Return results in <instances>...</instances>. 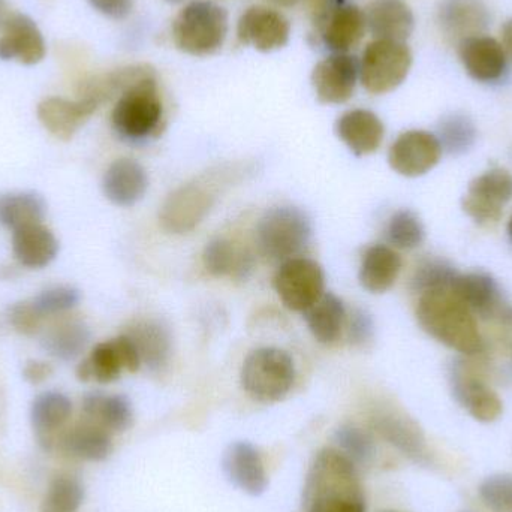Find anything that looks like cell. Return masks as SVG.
I'll return each instance as SVG.
<instances>
[{
  "label": "cell",
  "instance_id": "obj_1",
  "mask_svg": "<svg viewBox=\"0 0 512 512\" xmlns=\"http://www.w3.org/2000/svg\"><path fill=\"white\" fill-rule=\"evenodd\" d=\"M417 319L430 337L453 351L469 357L483 351V336L474 313L451 289L421 294Z\"/></svg>",
  "mask_w": 512,
  "mask_h": 512
},
{
  "label": "cell",
  "instance_id": "obj_2",
  "mask_svg": "<svg viewBox=\"0 0 512 512\" xmlns=\"http://www.w3.org/2000/svg\"><path fill=\"white\" fill-rule=\"evenodd\" d=\"M164 105L156 74L135 83L117 98L111 113L114 131L129 143H141L161 132Z\"/></svg>",
  "mask_w": 512,
  "mask_h": 512
},
{
  "label": "cell",
  "instance_id": "obj_3",
  "mask_svg": "<svg viewBox=\"0 0 512 512\" xmlns=\"http://www.w3.org/2000/svg\"><path fill=\"white\" fill-rule=\"evenodd\" d=\"M228 27V12L222 6L209 0H195L174 18V45L191 56H212L224 47Z\"/></svg>",
  "mask_w": 512,
  "mask_h": 512
},
{
  "label": "cell",
  "instance_id": "obj_4",
  "mask_svg": "<svg viewBox=\"0 0 512 512\" xmlns=\"http://www.w3.org/2000/svg\"><path fill=\"white\" fill-rule=\"evenodd\" d=\"M312 236L309 216L298 207H273L256 227L259 252L271 261H288L300 254Z\"/></svg>",
  "mask_w": 512,
  "mask_h": 512
},
{
  "label": "cell",
  "instance_id": "obj_5",
  "mask_svg": "<svg viewBox=\"0 0 512 512\" xmlns=\"http://www.w3.org/2000/svg\"><path fill=\"white\" fill-rule=\"evenodd\" d=\"M240 379L246 393L256 402H280L294 385V361L279 348L255 349L243 361Z\"/></svg>",
  "mask_w": 512,
  "mask_h": 512
},
{
  "label": "cell",
  "instance_id": "obj_6",
  "mask_svg": "<svg viewBox=\"0 0 512 512\" xmlns=\"http://www.w3.org/2000/svg\"><path fill=\"white\" fill-rule=\"evenodd\" d=\"M411 66L412 53L406 42L375 39L363 51L360 81L372 95H385L402 86Z\"/></svg>",
  "mask_w": 512,
  "mask_h": 512
},
{
  "label": "cell",
  "instance_id": "obj_7",
  "mask_svg": "<svg viewBox=\"0 0 512 512\" xmlns=\"http://www.w3.org/2000/svg\"><path fill=\"white\" fill-rule=\"evenodd\" d=\"M316 36L331 54L354 50L366 33L364 11L348 0H316Z\"/></svg>",
  "mask_w": 512,
  "mask_h": 512
},
{
  "label": "cell",
  "instance_id": "obj_8",
  "mask_svg": "<svg viewBox=\"0 0 512 512\" xmlns=\"http://www.w3.org/2000/svg\"><path fill=\"white\" fill-rule=\"evenodd\" d=\"M216 198L212 182L197 180L180 186L165 200L159 212L161 227L176 236L191 233L209 215Z\"/></svg>",
  "mask_w": 512,
  "mask_h": 512
},
{
  "label": "cell",
  "instance_id": "obj_9",
  "mask_svg": "<svg viewBox=\"0 0 512 512\" xmlns=\"http://www.w3.org/2000/svg\"><path fill=\"white\" fill-rule=\"evenodd\" d=\"M274 289L286 309L306 312L325 294V276L318 262L291 258L274 274Z\"/></svg>",
  "mask_w": 512,
  "mask_h": 512
},
{
  "label": "cell",
  "instance_id": "obj_10",
  "mask_svg": "<svg viewBox=\"0 0 512 512\" xmlns=\"http://www.w3.org/2000/svg\"><path fill=\"white\" fill-rule=\"evenodd\" d=\"M512 200V174L492 168L475 177L462 201L463 212L480 225L498 224L504 206Z\"/></svg>",
  "mask_w": 512,
  "mask_h": 512
},
{
  "label": "cell",
  "instance_id": "obj_11",
  "mask_svg": "<svg viewBox=\"0 0 512 512\" xmlns=\"http://www.w3.org/2000/svg\"><path fill=\"white\" fill-rule=\"evenodd\" d=\"M360 80V60L352 54H330L316 63L312 86L322 104H345L354 95Z\"/></svg>",
  "mask_w": 512,
  "mask_h": 512
},
{
  "label": "cell",
  "instance_id": "obj_12",
  "mask_svg": "<svg viewBox=\"0 0 512 512\" xmlns=\"http://www.w3.org/2000/svg\"><path fill=\"white\" fill-rule=\"evenodd\" d=\"M451 291L475 316L483 319L499 318L512 324V307L508 306L501 286L489 273H459L451 286Z\"/></svg>",
  "mask_w": 512,
  "mask_h": 512
},
{
  "label": "cell",
  "instance_id": "obj_13",
  "mask_svg": "<svg viewBox=\"0 0 512 512\" xmlns=\"http://www.w3.org/2000/svg\"><path fill=\"white\" fill-rule=\"evenodd\" d=\"M451 390L457 402L480 423H493L504 412L501 397L477 375L468 363L456 361L451 366Z\"/></svg>",
  "mask_w": 512,
  "mask_h": 512
},
{
  "label": "cell",
  "instance_id": "obj_14",
  "mask_svg": "<svg viewBox=\"0 0 512 512\" xmlns=\"http://www.w3.org/2000/svg\"><path fill=\"white\" fill-rule=\"evenodd\" d=\"M291 24L285 15L268 6L256 5L246 9L237 24L240 44L261 53L280 50L289 42Z\"/></svg>",
  "mask_w": 512,
  "mask_h": 512
},
{
  "label": "cell",
  "instance_id": "obj_15",
  "mask_svg": "<svg viewBox=\"0 0 512 512\" xmlns=\"http://www.w3.org/2000/svg\"><path fill=\"white\" fill-rule=\"evenodd\" d=\"M442 147L435 134L408 131L400 135L388 153L390 167L400 176L420 177L441 161Z\"/></svg>",
  "mask_w": 512,
  "mask_h": 512
},
{
  "label": "cell",
  "instance_id": "obj_16",
  "mask_svg": "<svg viewBox=\"0 0 512 512\" xmlns=\"http://www.w3.org/2000/svg\"><path fill=\"white\" fill-rule=\"evenodd\" d=\"M370 424L379 436L414 462L429 465L430 451L426 436L408 415L391 408L376 409Z\"/></svg>",
  "mask_w": 512,
  "mask_h": 512
},
{
  "label": "cell",
  "instance_id": "obj_17",
  "mask_svg": "<svg viewBox=\"0 0 512 512\" xmlns=\"http://www.w3.org/2000/svg\"><path fill=\"white\" fill-rule=\"evenodd\" d=\"M459 57L472 80L495 84L508 72V57L498 39L487 35L471 36L459 42Z\"/></svg>",
  "mask_w": 512,
  "mask_h": 512
},
{
  "label": "cell",
  "instance_id": "obj_18",
  "mask_svg": "<svg viewBox=\"0 0 512 512\" xmlns=\"http://www.w3.org/2000/svg\"><path fill=\"white\" fill-rule=\"evenodd\" d=\"M45 57V41L32 18L14 14L5 21L0 38V59L36 65Z\"/></svg>",
  "mask_w": 512,
  "mask_h": 512
},
{
  "label": "cell",
  "instance_id": "obj_19",
  "mask_svg": "<svg viewBox=\"0 0 512 512\" xmlns=\"http://www.w3.org/2000/svg\"><path fill=\"white\" fill-rule=\"evenodd\" d=\"M99 107L98 102L89 98H47L38 105V119L54 137L71 140Z\"/></svg>",
  "mask_w": 512,
  "mask_h": 512
},
{
  "label": "cell",
  "instance_id": "obj_20",
  "mask_svg": "<svg viewBox=\"0 0 512 512\" xmlns=\"http://www.w3.org/2000/svg\"><path fill=\"white\" fill-rule=\"evenodd\" d=\"M222 468L231 484L246 495L259 496L267 490L268 478L261 454L249 442H234L227 448Z\"/></svg>",
  "mask_w": 512,
  "mask_h": 512
},
{
  "label": "cell",
  "instance_id": "obj_21",
  "mask_svg": "<svg viewBox=\"0 0 512 512\" xmlns=\"http://www.w3.org/2000/svg\"><path fill=\"white\" fill-rule=\"evenodd\" d=\"M438 21L448 38L460 42L471 36L483 35L490 26L492 15L484 0H441Z\"/></svg>",
  "mask_w": 512,
  "mask_h": 512
},
{
  "label": "cell",
  "instance_id": "obj_22",
  "mask_svg": "<svg viewBox=\"0 0 512 512\" xmlns=\"http://www.w3.org/2000/svg\"><path fill=\"white\" fill-rule=\"evenodd\" d=\"M370 35L382 41L406 42L415 29V17L405 0H372L364 11Z\"/></svg>",
  "mask_w": 512,
  "mask_h": 512
},
{
  "label": "cell",
  "instance_id": "obj_23",
  "mask_svg": "<svg viewBox=\"0 0 512 512\" xmlns=\"http://www.w3.org/2000/svg\"><path fill=\"white\" fill-rule=\"evenodd\" d=\"M149 188V177L140 162L122 158L105 171L102 189L108 201L119 207L135 206Z\"/></svg>",
  "mask_w": 512,
  "mask_h": 512
},
{
  "label": "cell",
  "instance_id": "obj_24",
  "mask_svg": "<svg viewBox=\"0 0 512 512\" xmlns=\"http://www.w3.org/2000/svg\"><path fill=\"white\" fill-rule=\"evenodd\" d=\"M336 134L355 156H367L381 147L385 128L375 113L358 108L339 117Z\"/></svg>",
  "mask_w": 512,
  "mask_h": 512
},
{
  "label": "cell",
  "instance_id": "obj_25",
  "mask_svg": "<svg viewBox=\"0 0 512 512\" xmlns=\"http://www.w3.org/2000/svg\"><path fill=\"white\" fill-rule=\"evenodd\" d=\"M71 414V400L59 391H45L33 400L30 420L36 439L44 450H51L56 445L57 435Z\"/></svg>",
  "mask_w": 512,
  "mask_h": 512
},
{
  "label": "cell",
  "instance_id": "obj_26",
  "mask_svg": "<svg viewBox=\"0 0 512 512\" xmlns=\"http://www.w3.org/2000/svg\"><path fill=\"white\" fill-rule=\"evenodd\" d=\"M60 447L69 456L87 462H102L113 451L111 433L90 420L75 424L60 438Z\"/></svg>",
  "mask_w": 512,
  "mask_h": 512
},
{
  "label": "cell",
  "instance_id": "obj_27",
  "mask_svg": "<svg viewBox=\"0 0 512 512\" xmlns=\"http://www.w3.org/2000/svg\"><path fill=\"white\" fill-rule=\"evenodd\" d=\"M12 251L15 259L26 268L47 267L59 254V242L56 236L42 224L30 225L14 231Z\"/></svg>",
  "mask_w": 512,
  "mask_h": 512
},
{
  "label": "cell",
  "instance_id": "obj_28",
  "mask_svg": "<svg viewBox=\"0 0 512 512\" xmlns=\"http://www.w3.org/2000/svg\"><path fill=\"white\" fill-rule=\"evenodd\" d=\"M402 270V258L385 245L370 246L361 259V286L372 294H384L396 283Z\"/></svg>",
  "mask_w": 512,
  "mask_h": 512
},
{
  "label": "cell",
  "instance_id": "obj_29",
  "mask_svg": "<svg viewBox=\"0 0 512 512\" xmlns=\"http://www.w3.org/2000/svg\"><path fill=\"white\" fill-rule=\"evenodd\" d=\"M83 414L110 433H122L134 423V409L122 394L90 393L83 400Z\"/></svg>",
  "mask_w": 512,
  "mask_h": 512
},
{
  "label": "cell",
  "instance_id": "obj_30",
  "mask_svg": "<svg viewBox=\"0 0 512 512\" xmlns=\"http://www.w3.org/2000/svg\"><path fill=\"white\" fill-rule=\"evenodd\" d=\"M137 346L141 363L149 369L158 370L168 363L171 357V333L161 321L144 319L129 328L128 333Z\"/></svg>",
  "mask_w": 512,
  "mask_h": 512
},
{
  "label": "cell",
  "instance_id": "obj_31",
  "mask_svg": "<svg viewBox=\"0 0 512 512\" xmlns=\"http://www.w3.org/2000/svg\"><path fill=\"white\" fill-rule=\"evenodd\" d=\"M155 75V69L147 65L126 66L116 69L108 74L96 75L90 80L81 83L80 98H89L98 102L99 105L119 98L129 87L134 86L143 78Z\"/></svg>",
  "mask_w": 512,
  "mask_h": 512
},
{
  "label": "cell",
  "instance_id": "obj_32",
  "mask_svg": "<svg viewBox=\"0 0 512 512\" xmlns=\"http://www.w3.org/2000/svg\"><path fill=\"white\" fill-rule=\"evenodd\" d=\"M307 327L322 345H333L342 336L346 324L343 301L331 292H325L312 307L304 312Z\"/></svg>",
  "mask_w": 512,
  "mask_h": 512
},
{
  "label": "cell",
  "instance_id": "obj_33",
  "mask_svg": "<svg viewBox=\"0 0 512 512\" xmlns=\"http://www.w3.org/2000/svg\"><path fill=\"white\" fill-rule=\"evenodd\" d=\"M90 342V330L80 319H65L45 331L42 346L51 357L72 361L83 354Z\"/></svg>",
  "mask_w": 512,
  "mask_h": 512
},
{
  "label": "cell",
  "instance_id": "obj_34",
  "mask_svg": "<svg viewBox=\"0 0 512 512\" xmlns=\"http://www.w3.org/2000/svg\"><path fill=\"white\" fill-rule=\"evenodd\" d=\"M204 268L215 277L231 276L246 279L254 268V258L249 252L239 251L225 239L207 243L203 254Z\"/></svg>",
  "mask_w": 512,
  "mask_h": 512
},
{
  "label": "cell",
  "instance_id": "obj_35",
  "mask_svg": "<svg viewBox=\"0 0 512 512\" xmlns=\"http://www.w3.org/2000/svg\"><path fill=\"white\" fill-rule=\"evenodd\" d=\"M47 212L45 201L33 192L0 195V227L18 231L42 224Z\"/></svg>",
  "mask_w": 512,
  "mask_h": 512
},
{
  "label": "cell",
  "instance_id": "obj_36",
  "mask_svg": "<svg viewBox=\"0 0 512 512\" xmlns=\"http://www.w3.org/2000/svg\"><path fill=\"white\" fill-rule=\"evenodd\" d=\"M122 370H125V367L120 360L119 351L114 345V340H110L95 346L90 357L78 366L77 376L83 382L110 384L119 379Z\"/></svg>",
  "mask_w": 512,
  "mask_h": 512
},
{
  "label": "cell",
  "instance_id": "obj_37",
  "mask_svg": "<svg viewBox=\"0 0 512 512\" xmlns=\"http://www.w3.org/2000/svg\"><path fill=\"white\" fill-rule=\"evenodd\" d=\"M436 138L442 152L453 156L465 155L477 143V126L466 114L451 113L439 122Z\"/></svg>",
  "mask_w": 512,
  "mask_h": 512
},
{
  "label": "cell",
  "instance_id": "obj_38",
  "mask_svg": "<svg viewBox=\"0 0 512 512\" xmlns=\"http://www.w3.org/2000/svg\"><path fill=\"white\" fill-rule=\"evenodd\" d=\"M459 271L445 259H426L418 265L411 279L412 291L417 294L451 289Z\"/></svg>",
  "mask_w": 512,
  "mask_h": 512
},
{
  "label": "cell",
  "instance_id": "obj_39",
  "mask_svg": "<svg viewBox=\"0 0 512 512\" xmlns=\"http://www.w3.org/2000/svg\"><path fill=\"white\" fill-rule=\"evenodd\" d=\"M387 239L394 248L412 251L423 245L426 230L423 222L411 210H399L391 216L387 225Z\"/></svg>",
  "mask_w": 512,
  "mask_h": 512
},
{
  "label": "cell",
  "instance_id": "obj_40",
  "mask_svg": "<svg viewBox=\"0 0 512 512\" xmlns=\"http://www.w3.org/2000/svg\"><path fill=\"white\" fill-rule=\"evenodd\" d=\"M83 499L84 489L80 481L60 475L48 486L41 512H78Z\"/></svg>",
  "mask_w": 512,
  "mask_h": 512
},
{
  "label": "cell",
  "instance_id": "obj_41",
  "mask_svg": "<svg viewBox=\"0 0 512 512\" xmlns=\"http://www.w3.org/2000/svg\"><path fill=\"white\" fill-rule=\"evenodd\" d=\"M334 442L340 453L345 454L355 465H366L375 454L372 435L354 424H343L334 432Z\"/></svg>",
  "mask_w": 512,
  "mask_h": 512
},
{
  "label": "cell",
  "instance_id": "obj_42",
  "mask_svg": "<svg viewBox=\"0 0 512 512\" xmlns=\"http://www.w3.org/2000/svg\"><path fill=\"white\" fill-rule=\"evenodd\" d=\"M80 298V292L72 286H53L42 291L32 301L38 312L47 318L74 309L80 303Z\"/></svg>",
  "mask_w": 512,
  "mask_h": 512
},
{
  "label": "cell",
  "instance_id": "obj_43",
  "mask_svg": "<svg viewBox=\"0 0 512 512\" xmlns=\"http://www.w3.org/2000/svg\"><path fill=\"white\" fill-rule=\"evenodd\" d=\"M484 505L492 512H512V475L498 474L486 478L480 486Z\"/></svg>",
  "mask_w": 512,
  "mask_h": 512
},
{
  "label": "cell",
  "instance_id": "obj_44",
  "mask_svg": "<svg viewBox=\"0 0 512 512\" xmlns=\"http://www.w3.org/2000/svg\"><path fill=\"white\" fill-rule=\"evenodd\" d=\"M44 319V316L38 312L32 300L21 301V303L15 304L9 310V321H11L12 327L18 333L26 334V336L38 333L41 330Z\"/></svg>",
  "mask_w": 512,
  "mask_h": 512
},
{
  "label": "cell",
  "instance_id": "obj_45",
  "mask_svg": "<svg viewBox=\"0 0 512 512\" xmlns=\"http://www.w3.org/2000/svg\"><path fill=\"white\" fill-rule=\"evenodd\" d=\"M346 324H348V339L351 345L363 348L367 343L372 342L375 325L370 315H367L364 310L355 309Z\"/></svg>",
  "mask_w": 512,
  "mask_h": 512
},
{
  "label": "cell",
  "instance_id": "obj_46",
  "mask_svg": "<svg viewBox=\"0 0 512 512\" xmlns=\"http://www.w3.org/2000/svg\"><path fill=\"white\" fill-rule=\"evenodd\" d=\"M307 512H366L364 496L319 499L304 505Z\"/></svg>",
  "mask_w": 512,
  "mask_h": 512
},
{
  "label": "cell",
  "instance_id": "obj_47",
  "mask_svg": "<svg viewBox=\"0 0 512 512\" xmlns=\"http://www.w3.org/2000/svg\"><path fill=\"white\" fill-rule=\"evenodd\" d=\"M93 9L111 20H125L134 8V0H87Z\"/></svg>",
  "mask_w": 512,
  "mask_h": 512
},
{
  "label": "cell",
  "instance_id": "obj_48",
  "mask_svg": "<svg viewBox=\"0 0 512 512\" xmlns=\"http://www.w3.org/2000/svg\"><path fill=\"white\" fill-rule=\"evenodd\" d=\"M114 345H116L117 351H119L120 360H122L123 367L128 372H137L141 367V358L138 354L137 346L132 342L131 337L128 334H122V336L114 339Z\"/></svg>",
  "mask_w": 512,
  "mask_h": 512
},
{
  "label": "cell",
  "instance_id": "obj_49",
  "mask_svg": "<svg viewBox=\"0 0 512 512\" xmlns=\"http://www.w3.org/2000/svg\"><path fill=\"white\" fill-rule=\"evenodd\" d=\"M53 373L50 364L44 361H29L24 367L23 376L30 384H41Z\"/></svg>",
  "mask_w": 512,
  "mask_h": 512
},
{
  "label": "cell",
  "instance_id": "obj_50",
  "mask_svg": "<svg viewBox=\"0 0 512 512\" xmlns=\"http://www.w3.org/2000/svg\"><path fill=\"white\" fill-rule=\"evenodd\" d=\"M502 47L507 54L508 62L512 63V18L502 27Z\"/></svg>",
  "mask_w": 512,
  "mask_h": 512
},
{
  "label": "cell",
  "instance_id": "obj_51",
  "mask_svg": "<svg viewBox=\"0 0 512 512\" xmlns=\"http://www.w3.org/2000/svg\"><path fill=\"white\" fill-rule=\"evenodd\" d=\"M268 2L273 3L274 6H279V8H292V6L298 5L301 0H268Z\"/></svg>",
  "mask_w": 512,
  "mask_h": 512
},
{
  "label": "cell",
  "instance_id": "obj_52",
  "mask_svg": "<svg viewBox=\"0 0 512 512\" xmlns=\"http://www.w3.org/2000/svg\"><path fill=\"white\" fill-rule=\"evenodd\" d=\"M164 2L170 3V5H177V3L185 2V0H164Z\"/></svg>",
  "mask_w": 512,
  "mask_h": 512
},
{
  "label": "cell",
  "instance_id": "obj_53",
  "mask_svg": "<svg viewBox=\"0 0 512 512\" xmlns=\"http://www.w3.org/2000/svg\"><path fill=\"white\" fill-rule=\"evenodd\" d=\"M508 236H510V240L512 243V218H511L510 224H508Z\"/></svg>",
  "mask_w": 512,
  "mask_h": 512
},
{
  "label": "cell",
  "instance_id": "obj_54",
  "mask_svg": "<svg viewBox=\"0 0 512 512\" xmlns=\"http://www.w3.org/2000/svg\"><path fill=\"white\" fill-rule=\"evenodd\" d=\"M3 9H5V0H0V17H2Z\"/></svg>",
  "mask_w": 512,
  "mask_h": 512
},
{
  "label": "cell",
  "instance_id": "obj_55",
  "mask_svg": "<svg viewBox=\"0 0 512 512\" xmlns=\"http://www.w3.org/2000/svg\"><path fill=\"white\" fill-rule=\"evenodd\" d=\"M385 512H396V511H385Z\"/></svg>",
  "mask_w": 512,
  "mask_h": 512
},
{
  "label": "cell",
  "instance_id": "obj_56",
  "mask_svg": "<svg viewBox=\"0 0 512 512\" xmlns=\"http://www.w3.org/2000/svg\"><path fill=\"white\" fill-rule=\"evenodd\" d=\"M348 2H349V0H348Z\"/></svg>",
  "mask_w": 512,
  "mask_h": 512
}]
</instances>
